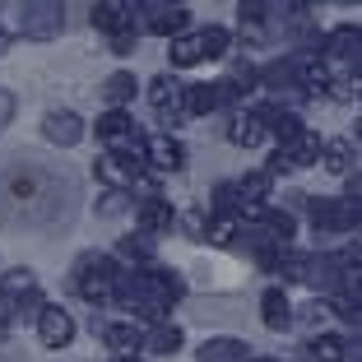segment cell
I'll return each instance as SVG.
<instances>
[{"mask_svg":"<svg viewBox=\"0 0 362 362\" xmlns=\"http://www.w3.org/2000/svg\"><path fill=\"white\" fill-rule=\"evenodd\" d=\"M79 191L65 172L47 163H10L0 168V223L10 228H56L75 209Z\"/></svg>","mask_w":362,"mask_h":362,"instance_id":"obj_1","label":"cell"},{"mask_svg":"<svg viewBox=\"0 0 362 362\" xmlns=\"http://www.w3.org/2000/svg\"><path fill=\"white\" fill-rule=\"evenodd\" d=\"M186 298V284H181V274H172V269H158V265H139L130 269L126 279H121L117 288V302L126 311H135L139 320H149V325H158V320H168V311L177 307V302Z\"/></svg>","mask_w":362,"mask_h":362,"instance_id":"obj_2","label":"cell"},{"mask_svg":"<svg viewBox=\"0 0 362 362\" xmlns=\"http://www.w3.org/2000/svg\"><path fill=\"white\" fill-rule=\"evenodd\" d=\"M126 279L117 256H107V251H84L70 269V293H79L84 302L103 307V302H117V288Z\"/></svg>","mask_w":362,"mask_h":362,"instance_id":"obj_3","label":"cell"},{"mask_svg":"<svg viewBox=\"0 0 362 362\" xmlns=\"http://www.w3.org/2000/svg\"><path fill=\"white\" fill-rule=\"evenodd\" d=\"M88 19H93V28L112 42L117 56H126L130 47H135V37H139V5H130V0H98L93 10H88Z\"/></svg>","mask_w":362,"mask_h":362,"instance_id":"obj_4","label":"cell"},{"mask_svg":"<svg viewBox=\"0 0 362 362\" xmlns=\"http://www.w3.org/2000/svg\"><path fill=\"white\" fill-rule=\"evenodd\" d=\"M228 47H233V33H228L223 23H209V28H191V33H181V37H172L168 61H172V65L218 61V56H223Z\"/></svg>","mask_w":362,"mask_h":362,"instance_id":"obj_5","label":"cell"},{"mask_svg":"<svg viewBox=\"0 0 362 362\" xmlns=\"http://www.w3.org/2000/svg\"><path fill=\"white\" fill-rule=\"evenodd\" d=\"M316 158H320V135L302 126L293 139H284V144H274V149H269L265 172H269V177H284V172H302V168H311Z\"/></svg>","mask_w":362,"mask_h":362,"instance_id":"obj_6","label":"cell"},{"mask_svg":"<svg viewBox=\"0 0 362 362\" xmlns=\"http://www.w3.org/2000/svg\"><path fill=\"white\" fill-rule=\"evenodd\" d=\"M61 28H65L61 0H28V5H19V37H28V42H56Z\"/></svg>","mask_w":362,"mask_h":362,"instance_id":"obj_7","label":"cell"},{"mask_svg":"<svg viewBox=\"0 0 362 362\" xmlns=\"http://www.w3.org/2000/svg\"><path fill=\"white\" fill-rule=\"evenodd\" d=\"M307 204V214H311V228L316 233H353V228L362 223V209H358V200H330V195H316V200H302Z\"/></svg>","mask_w":362,"mask_h":362,"instance_id":"obj_8","label":"cell"},{"mask_svg":"<svg viewBox=\"0 0 362 362\" xmlns=\"http://www.w3.org/2000/svg\"><path fill=\"white\" fill-rule=\"evenodd\" d=\"M139 33L181 37V33H191V10L186 5H168V0H149V5H139Z\"/></svg>","mask_w":362,"mask_h":362,"instance_id":"obj_9","label":"cell"},{"mask_svg":"<svg viewBox=\"0 0 362 362\" xmlns=\"http://www.w3.org/2000/svg\"><path fill=\"white\" fill-rule=\"evenodd\" d=\"M0 298L10 302V307H19L28 320H37V311L47 307V302H42V288H37V274H33V269H5V274H0Z\"/></svg>","mask_w":362,"mask_h":362,"instance_id":"obj_10","label":"cell"},{"mask_svg":"<svg viewBox=\"0 0 362 362\" xmlns=\"http://www.w3.org/2000/svg\"><path fill=\"white\" fill-rule=\"evenodd\" d=\"M93 177L103 181V186H112V191H126V186H135L139 177H144V163L135 158V153H121V149H107L93 158Z\"/></svg>","mask_w":362,"mask_h":362,"instance_id":"obj_11","label":"cell"},{"mask_svg":"<svg viewBox=\"0 0 362 362\" xmlns=\"http://www.w3.org/2000/svg\"><path fill=\"white\" fill-rule=\"evenodd\" d=\"M93 139H103L107 149H112V144H139V149H144L149 135L130 121V112H103V117L93 121Z\"/></svg>","mask_w":362,"mask_h":362,"instance_id":"obj_12","label":"cell"},{"mask_svg":"<svg viewBox=\"0 0 362 362\" xmlns=\"http://www.w3.org/2000/svg\"><path fill=\"white\" fill-rule=\"evenodd\" d=\"M320 56H325L330 65H344V70H358V56H362L358 23H344V28H334L330 37H320Z\"/></svg>","mask_w":362,"mask_h":362,"instance_id":"obj_13","label":"cell"},{"mask_svg":"<svg viewBox=\"0 0 362 362\" xmlns=\"http://www.w3.org/2000/svg\"><path fill=\"white\" fill-rule=\"evenodd\" d=\"M242 223L265 228L274 242H288V237H298V218H293V214H284V209H274V204H246Z\"/></svg>","mask_w":362,"mask_h":362,"instance_id":"obj_14","label":"cell"},{"mask_svg":"<svg viewBox=\"0 0 362 362\" xmlns=\"http://www.w3.org/2000/svg\"><path fill=\"white\" fill-rule=\"evenodd\" d=\"M37 339L47 344V349H65V344H75V320H70V311H61V307H42L37 311Z\"/></svg>","mask_w":362,"mask_h":362,"instance_id":"obj_15","label":"cell"},{"mask_svg":"<svg viewBox=\"0 0 362 362\" xmlns=\"http://www.w3.org/2000/svg\"><path fill=\"white\" fill-rule=\"evenodd\" d=\"M144 158L158 172H186V144L172 135H149L144 139Z\"/></svg>","mask_w":362,"mask_h":362,"instance_id":"obj_16","label":"cell"},{"mask_svg":"<svg viewBox=\"0 0 362 362\" xmlns=\"http://www.w3.org/2000/svg\"><path fill=\"white\" fill-rule=\"evenodd\" d=\"M42 139H52L56 149H75L79 139H84V121L75 117V112H47L42 117Z\"/></svg>","mask_w":362,"mask_h":362,"instance_id":"obj_17","label":"cell"},{"mask_svg":"<svg viewBox=\"0 0 362 362\" xmlns=\"http://www.w3.org/2000/svg\"><path fill=\"white\" fill-rule=\"evenodd\" d=\"M218 107H228V98H223L218 84H186L181 88V117H209Z\"/></svg>","mask_w":362,"mask_h":362,"instance_id":"obj_18","label":"cell"},{"mask_svg":"<svg viewBox=\"0 0 362 362\" xmlns=\"http://www.w3.org/2000/svg\"><path fill=\"white\" fill-rule=\"evenodd\" d=\"M149 107L168 121V126H177V121H181V84L172 75H158L149 84Z\"/></svg>","mask_w":362,"mask_h":362,"instance_id":"obj_19","label":"cell"},{"mask_svg":"<svg viewBox=\"0 0 362 362\" xmlns=\"http://www.w3.org/2000/svg\"><path fill=\"white\" fill-rule=\"evenodd\" d=\"M237 42H246V47H256V42H265V37H274L269 33V5H256V0H246L242 5V14H237Z\"/></svg>","mask_w":362,"mask_h":362,"instance_id":"obj_20","label":"cell"},{"mask_svg":"<svg viewBox=\"0 0 362 362\" xmlns=\"http://www.w3.org/2000/svg\"><path fill=\"white\" fill-rule=\"evenodd\" d=\"M139 233H149V237H158V233H172L177 228V209H172L163 195H153V200H144L139 204Z\"/></svg>","mask_w":362,"mask_h":362,"instance_id":"obj_21","label":"cell"},{"mask_svg":"<svg viewBox=\"0 0 362 362\" xmlns=\"http://www.w3.org/2000/svg\"><path fill=\"white\" fill-rule=\"evenodd\" d=\"M307 358L311 362H344V358H358V349H353L344 334H316V339L307 344Z\"/></svg>","mask_w":362,"mask_h":362,"instance_id":"obj_22","label":"cell"},{"mask_svg":"<svg viewBox=\"0 0 362 362\" xmlns=\"http://www.w3.org/2000/svg\"><path fill=\"white\" fill-rule=\"evenodd\" d=\"M135 75L130 70H117V75H107L103 79V103L107 112H126V103H135Z\"/></svg>","mask_w":362,"mask_h":362,"instance_id":"obj_23","label":"cell"},{"mask_svg":"<svg viewBox=\"0 0 362 362\" xmlns=\"http://www.w3.org/2000/svg\"><path fill=\"white\" fill-rule=\"evenodd\" d=\"M256 84H260L256 65H251V61H233V65H228V79H223L218 88H223V98H228V103H237V98H246Z\"/></svg>","mask_w":362,"mask_h":362,"instance_id":"obj_24","label":"cell"},{"mask_svg":"<svg viewBox=\"0 0 362 362\" xmlns=\"http://www.w3.org/2000/svg\"><path fill=\"white\" fill-rule=\"evenodd\" d=\"M98 339H103L107 349L130 353V349H139V344H144V325H126V320H112V325H98Z\"/></svg>","mask_w":362,"mask_h":362,"instance_id":"obj_25","label":"cell"},{"mask_svg":"<svg viewBox=\"0 0 362 362\" xmlns=\"http://www.w3.org/2000/svg\"><path fill=\"white\" fill-rule=\"evenodd\" d=\"M260 316H265L269 330H288V325H293V307H288L284 288H265V298H260Z\"/></svg>","mask_w":362,"mask_h":362,"instance_id":"obj_26","label":"cell"},{"mask_svg":"<svg viewBox=\"0 0 362 362\" xmlns=\"http://www.w3.org/2000/svg\"><path fill=\"white\" fill-rule=\"evenodd\" d=\"M246 358H251V349L242 339H209L195 349V362H246Z\"/></svg>","mask_w":362,"mask_h":362,"instance_id":"obj_27","label":"cell"},{"mask_svg":"<svg viewBox=\"0 0 362 362\" xmlns=\"http://www.w3.org/2000/svg\"><path fill=\"white\" fill-rule=\"evenodd\" d=\"M256 75H260V84H265V88H298V56L256 65Z\"/></svg>","mask_w":362,"mask_h":362,"instance_id":"obj_28","label":"cell"},{"mask_svg":"<svg viewBox=\"0 0 362 362\" xmlns=\"http://www.w3.org/2000/svg\"><path fill=\"white\" fill-rule=\"evenodd\" d=\"M209 200H214V218H228V223H242L246 204H242V195H237V186H233V181H218Z\"/></svg>","mask_w":362,"mask_h":362,"instance_id":"obj_29","label":"cell"},{"mask_svg":"<svg viewBox=\"0 0 362 362\" xmlns=\"http://www.w3.org/2000/svg\"><path fill=\"white\" fill-rule=\"evenodd\" d=\"M228 139H233L237 149H260L265 144V130H260V121L251 112H242V117L228 121Z\"/></svg>","mask_w":362,"mask_h":362,"instance_id":"obj_30","label":"cell"},{"mask_svg":"<svg viewBox=\"0 0 362 362\" xmlns=\"http://www.w3.org/2000/svg\"><path fill=\"white\" fill-rule=\"evenodd\" d=\"M233 186H237V195H242V204H265V195L274 191V177L260 168V172H242Z\"/></svg>","mask_w":362,"mask_h":362,"instance_id":"obj_31","label":"cell"},{"mask_svg":"<svg viewBox=\"0 0 362 362\" xmlns=\"http://www.w3.org/2000/svg\"><path fill=\"white\" fill-rule=\"evenodd\" d=\"M117 251H121L126 260H135V269H139V265H153V237H149V233H139V228L121 237Z\"/></svg>","mask_w":362,"mask_h":362,"instance_id":"obj_32","label":"cell"},{"mask_svg":"<svg viewBox=\"0 0 362 362\" xmlns=\"http://www.w3.org/2000/svg\"><path fill=\"white\" fill-rule=\"evenodd\" d=\"M311 269H316V256H311V251H284V256H279V269H274V274L298 279V284H311Z\"/></svg>","mask_w":362,"mask_h":362,"instance_id":"obj_33","label":"cell"},{"mask_svg":"<svg viewBox=\"0 0 362 362\" xmlns=\"http://www.w3.org/2000/svg\"><path fill=\"white\" fill-rule=\"evenodd\" d=\"M320 163H325V172H334V177H349L353 149L344 144V139H320Z\"/></svg>","mask_w":362,"mask_h":362,"instance_id":"obj_34","label":"cell"},{"mask_svg":"<svg viewBox=\"0 0 362 362\" xmlns=\"http://www.w3.org/2000/svg\"><path fill=\"white\" fill-rule=\"evenodd\" d=\"M181 325H168V320H158V325H149L144 330V344H149V353H177L181 349Z\"/></svg>","mask_w":362,"mask_h":362,"instance_id":"obj_35","label":"cell"},{"mask_svg":"<svg viewBox=\"0 0 362 362\" xmlns=\"http://www.w3.org/2000/svg\"><path fill=\"white\" fill-rule=\"evenodd\" d=\"M126 209H130V195L126 191H107L103 200H98V218H121Z\"/></svg>","mask_w":362,"mask_h":362,"instance_id":"obj_36","label":"cell"},{"mask_svg":"<svg viewBox=\"0 0 362 362\" xmlns=\"http://www.w3.org/2000/svg\"><path fill=\"white\" fill-rule=\"evenodd\" d=\"M14 112H19V103H14V93H10V88H0V130H5V126L14 121Z\"/></svg>","mask_w":362,"mask_h":362,"instance_id":"obj_37","label":"cell"},{"mask_svg":"<svg viewBox=\"0 0 362 362\" xmlns=\"http://www.w3.org/2000/svg\"><path fill=\"white\" fill-rule=\"evenodd\" d=\"M181 228H186V237H204V214H200V209H186Z\"/></svg>","mask_w":362,"mask_h":362,"instance_id":"obj_38","label":"cell"},{"mask_svg":"<svg viewBox=\"0 0 362 362\" xmlns=\"http://www.w3.org/2000/svg\"><path fill=\"white\" fill-rule=\"evenodd\" d=\"M10 42H14V33H10V23H5V19H0V56H5V52H10Z\"/></svg>","mask_w":362,"mask_h":362,"instance_id":"obj_39","label":"cell"},{"mask_svg":"<svg viewBox=\"0 0 362 362\" xmlns=\"http://www.w3.org/2000/svg\"><path fill=\"white\" fill-rule=\"evenodd\" d=\"M5 330H10V302L0 298V334H5Z\"/></svg>","mask_w":362,"mask_h":362,"instance_id":"obj_40","label":"cell"},{"mask_svg":"<svg viewBox=\"0 0 362 362\" xmlns=\"http://www.w3.org/2000/svg\"><path fill=\"white\" fill-rule=\"evenodd\" d=\"M112 362H144V358H135V353H121V358H112Z\"/></svg>","mask_w":362,"mask_h":362,"instance_id":"obj_41","label":"cell"},{"mask_svg":"<svg viewBox=\"0 0 362 362\" xmlns=\"http://www.w3.org/2000/svg\"><path fill=\"white\" fill-rule=\"evenodd\" d=\"M246 362H251V358H246ZM256 362H279V358H256Z\"/></svg>","mask_w":362,"mask_h":362,"instance_id":"obj_42","label":"cell"}]
</instances>
